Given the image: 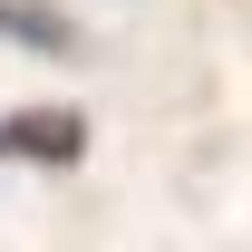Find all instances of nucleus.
Instances as JSON below:
<instances>
[{"mask_svg":"<svg viewBox=\"0 0 252 252\" xmlns=\"http://www.w3.org/2000/svg\"><path fill=\"white\" fill-rule=\"evenodd\" d=\"M78 146H88L78 107H30V117L0 126V165H78Z\"/></svg>","mask_w":252,"mask_h":252,"instance_id":"obj_1","label":"nucleus"},{"mask_svg":"<svg viewBox=\"0 0 252 252\" xmlns=\"http://www.w3.org/2000/svg\"><path fill=\"white\" fill-rule=\"evenodd\" d=\"M0 30L30 39V49H68V20L59 10H30V0H0Z\"/></svg>","mask_w":252,"mask_h":252,"instance_id":"obj_2","label":"nucleus"}]
</instances>
